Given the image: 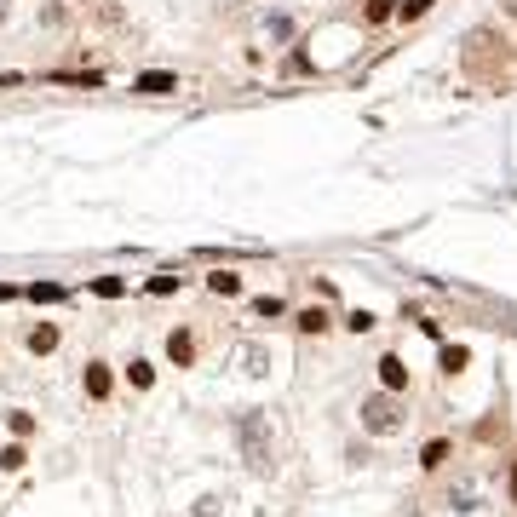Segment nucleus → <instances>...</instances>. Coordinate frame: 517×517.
Wrapping results in <instances>:
<instances>
[{"mask_svg":"<svg viewBox=\"0 0 517 517\" xmlns=\"http://www.w3.org/2000/svg\"><path fill=\"white\" fill-rule=\"evenodd\" d=\"M443 460H448V443H431V448H425V460H420V465H443Z\"/></svg>","mask_w":517,"mask_h":517,"instance_id":"obj_13","label":"nucleus"},{"mask_svg":"<svg viewBox=\"0 0 517 517\" xmlns=\"http://www.w3.org/2000/svg\"><path fill=\"white\" fill-rule=\"evenodd\" d=\"M93 287H98V293H104V299H115V293H121V287H126V282H121V276H98V282H93Z\"/></svg>","mask_w":517,"mask_h":517,"instance_id":"obj_11","label":"nucleus"},{"mask_svg":"<svg viewBox=\"0 0 517 517\" xmlns=\"http://www.w3.org/2000/svg\"><path fill=\"white\" fill-rule=\"evenodd\" d=\"M133 93H150V98H161V93H179V81H172V75H138V81H133Z\"/></svg>","mask_w":517,"mask_h":517,"instance_id":"obj_3","label":"nucleus"},{"mask_svg":"<svg viewBox=\"0 0 517 517\" xmlns=\"http://www.w3.org/2000/svg\"><path fill=\"white\" fill-rule=\"evenodd\" d=\"M52 345H58V328H35L29 333V351H52Z\"/></svg>","mask_w":517,"mask_h":517,"instance_id":"obj_7","label":"nucleus"},{"mask_svg":"<svg viewBox=\"0 0 517 517\" xmlns=\"http://www.w3.org/2000/svg\"><path fill=\"white\" fill-rule=\"evenodd\" d=\"M86 391H93V397H109V374L93 362V368H86Z\"/></svg>","mask_w":517,"mask_h":517,"instance_id":"obj_5","label":"nucleus"},{"mask_svg":"<svg viewBox=\"0 0 517 517\" xmlns=\"http://www.w3.org/2000/svg\"><path fill=\"white\" fill-rule=\"evenodd\" d=\"M299 328H305V333H322V328H328V316H322V311H305V316H299Z\"/></svg>","mask_w":517,"mask_h":517,"instance_id":"obj_10","label":"nucleus"},{"mask_svg":"<svg viewBox=\"0 0 517 517\" xmlns=\"http://www.w3.org/2000/svg\"><path fill=\"white\" fill-rule=\"evenodd\" d=\"M29 293H35V299H47V305H52V299H58V293H64V287H58V282H35V287H29Z\"/></svg>","mask_w":517,"mask_h":517,"instance_id":"obj_12","label":"nucleus"},{"mask_svg":"<svg viewBox=\"0 0 517 517\" xmlns=\"http://www.w3.org/2000/svg\"><path fill=\"white\" fill-rule=\"evenodd\" d=\"M465 368V351H460V345H448V351H443V374H460Z\"/></svg>","mask_w":517,"mask_h":517,"instance_id":"obj_9","label":"nucleus"},{"mask_svg":"<svg viewBox=\"0 0 517 517\" xmlns=\"http://www.w3.org/2000/svg\"><path fill=\"white\" fill-rule=\"evenodd\" d=\"M362 425L368 431H397V403L391 397H368L362 403Z\"/></svg>","mask_w":517,"mask_h":517,"instance_id":"obj_1","label":"nucleus"},{"mask_svg":"<svg viewBox=\"0 0 517 517\" xmlns=\"http://www.w3.org/2000/svg\"><path fill=\"white\" fill-rule=\"evenodd\" d=\"M242 448H247V460H253V465H271V448H265V425H258V420H242Z\"/></svg>","mask_w":517,"mask_h":517,"instance_id":"obj_2","label":"nucleus"},{"mask_svg":"<svg viewBox=\"0 0 517 517\" xmlns=\"http://www.w3.org/2000/svg\"><path fill=\"white\" fill-rule=\"evenodd\" d=\"M213 293H242V276H230V271H219V276H213Z\"/></svg>","mask_w":517,"mask_h":517,"instance_id":"obj_8","label":"nucleus"},{"mask_svg":"<svg viewBox=\"0 0 517 517\" xmlns=\"http://www.w3.org/2000/svg\"><path fill=\"white\" fill-rule=\"evenodd\" d=\"M167 351H172V362H190V357H196V345H190L184 333H172V339H167Z\"/></svg>","mask_w":517,"mask_h":517,"instance_id":"obj_6","label":"nucleus"},{"mask_svg":"<svg viewBox=\"0 0 517 517\" xmlns=\"http://www.w3.org/2000/svg\"><path fill=\"white\" fill-rule=\"evenodd\" d=\"M379 379H385V391H403V385H408V368H403L397 357H385V362H379Z\"/></svg>","mask_w":517,"mask_h":517,"instance_id":"obj_4","label":"nucleus"}]
</instances>
